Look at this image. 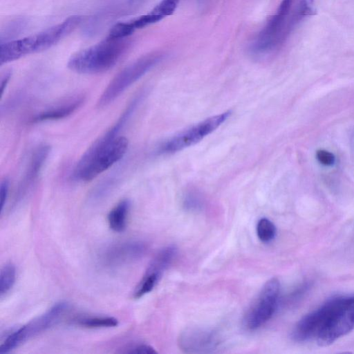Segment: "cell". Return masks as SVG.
Returning <instances> with one entry per match:
<instances>
[{
    "label": "cell",
    "mask_w": 354,
    "mask_h": 354,
    "mask_svg": "<svg viewBox=\"0 0 354 354\" xmlns=\"http://www.w3.org/2000/svg\"><path fill=\"white\" fill-rule=\"evenodd\" d=\"M82 20L79 15L71 16L53 26L28 36L32 53L46 50L56 44L78 27Z\"/></svg>",
    "instance_id": "9"
},
{
    "label": "cell",
    "mask_w": 354,
    "mask_h": 354,
    "mask_svg": "<svg viewBox=\"0 0 354 354\" xmlns=\"http://www.w3.org/2000/svg\"><path fill=\"white\" fill-rule=\"evenodd\" d=\"M321 324L315 337L321 346H326L354 328V295L336 297L319 307Z\"/></svg>",
    "instance_id": "4"
},
{
    "label": "cell",
    "mask_w": 354,
    "mask_h": 354,
    "mask_svg": "<svg viewBox=\"0 0 354 354\" xmlns=\"http://www.w3.org/2000/svg\"><path fill=\"white\" fill-rule=\"evenodd\" d=\"M126 39H105L73 54L68 67L82 74H95L111 68L121 58L129 46Z\"/></svg>",
    "instance_id": "3"
},
{
    "label": "cell",
    "mask_w": 354,
    "mask_h": 354,
    "mask_svg": "<svg viewBox=\"0 0 354 354\" xmlns=\"http://www.w3.org/2000/svg\"><path fill=\"white\" fill-rule=\"evenodd\" d=\"M10 183L7 178L1 180L0 185L1 212L3 211L9 192Z\"/></svg>",
    "instance_id": "25"
},
{
    "label": "cell",
    "mask_w": 354,
    "mask_h": 354,
    "mask_svg": "<svg viewBox=\"0 0 354 354\" xmlns=\"http://www.w3.org/2000/svg\"><path fill=\"white\" fill-rule=\"evenodd\" d=\"M147 246L141 241H128L113 244L103 251L101 261L109 268L120 267L141 258Z\"/></svg>",
    "instance_id": "10"
},
{
    "label": "cell",
    "mask_w": 354,
    "mask_h": 354,
    "mask_svg": "<svg viewBox=\"0 0 354 354\" xmlns=\"http://www.w3.org/2000/svg\"><path fill=\"white\" fill-rule=\"evenodd\" d=\"M230 115V112L227 111L200 122L166 141L160 147V151L171 153L195 145L215 131Z\"/></svg>",
    "instance_id": "7"
},
{
    "label": "cell",
    "mask_w": 354,
    "mask_h": 354,
    "mask_svg": "<svg viewBox=\"0 0 354 354\" xmlns=\"http://www.w3.org/2000/svg\"><path fill=\"white\" fill-rule=\"evenodd\" d=\"M279 293L280 283L278 279L272 278L267 281L244 315L243 326L253 330L267 322L277 309Z\"/></svg>",
    "instance_id": "6"
},
{
    "label": "cell",
    "mask_w": 354,
    "mask_h": 354,
    "mask_svg": "<svg viewBox=\"0 0 354 354\" xmlns=\"http://www.w3.org/2000/svg\"><path fill=\"white\" fill-rule=\"evenodd\" d=\"M145 0H129V3L131 5H138L144 2Z\"/></svg>",
    "instance_id": "27"
},
{
    "label": "cell",
    "mask_w": 354,
    "mask_h": 354,
    "mask_svg": "<svg viewBox=\"0 0 354 354\" xmlns=\"http://www.w3.org/2000/svg\"><path fill=\"white\" fill-rule=\"evenodd\" d=\"M120 129L115 124L88 149L74 167V180H92L122 159L128 149L129 141L125 137L118 136Z\"/></svg>",
    "instance_id": "1"
},
{
    "label": "cell",
    "mask_w": 354,
    "mask_h": 354,
    "mask_svg": "<svg viewBox=\"0 0 354 354\" xmlns=\"http://www.w3.org/2000/svg\"><path fill=\"white\" fill-rule=\"evenodd\" d=\"M130 207V201L124 199L109 212L107 221L109 227L113 231L122 232L126 229Z\"/></svg>",
    "instance_id": "15"
},
{
    "label": "cell",
    "mask_w": 354,
    "mask_h": 354,
    "mask_svg": "<svg viewBox=\"0 0 354 354\" xmlns=\"http://www.w3.org/2000/svg\"><path fill=\"white\" fill-rule=\"evenodd\" d=\"M180 0H162L151 11L162 17L171 15L175 10Z\"/></svg>",
    "instance_id": "20"
},
{
    "label": "cell",
    "mask_w": 354,
    "mask_h": 354,
    "mask_svg": "<svg viewBox=\"0 0 354 354\" xmlns=\"http://www.w3.org/2000/svg\"><path fill=\"white\" fill-rule=\"evenodd\" d=\"M84 100L82 97H76L66 104L57 106L56 107L43 111L35 115L32 122L35 123L55 120L64 118L72 114L82 104Z\"/></svg>",
    "instance_id": "14"
},
{
    "label": "cell",
    "mask_w": 354,
    "mask_h": 354,
    "mask_svg": "<svg viewBox=\"0 0 354 354\" xmlns=\"http://www.w3.org/2000/svg\"><path fill=\"white\" fill-rule=\"evenodd\" d=\"M176 254L177 248L175 245H170L163 248L151 259L145 274L160 280L163 272L176 258Z\"/></svg>",
    "instance_id": "13"
},
{
    "label": "cell",
    "mask_w": 354,
    "mask_h": 354,
    "mask_svg": "<svg viewBox=\"0 0 354 354\" xmlns=\"http://www.w3.org/2000/svg\"><path fill=\"white\" fill-rule=\"evenodd\" d=\"M221 343L217 331L204 327L184 329L178 337L180 349L186 353H209L216 351Z\"/></svg>",
    "instance_id": "8"
},
{
    "label": "cell",
    "mask_w": 354,
    "mask_h": 354,
    "mask_svg": "<svg viewBox=\"0 0 354 354\" xmlns=\"http://www.w3.org/2000/svg\"><path fill=\"white\" fill-rule=\"evenodd\" d=\"M184 207L189 211H196L201 208L202 201L199 196L195 194H187L183 201Z\"/></svg>",
    "instance_id": "22"
},
{
    "label": "cell",
    "mask_w": 354,
    "mask_h": 354,
    "mask_svg": "<svg viewBox=\"0 0 354 354\" xmlns=\"http://www.w3.org/2000/svg\"><path fill=\"white\" fill-rule=\"evenodd\" d=\"M11 77V72L10 71H6L5 74L1 77V95H3V91L5 90V88L6 87Z\"/></svg>",
    "instance_id": "26"
},
{
    "label": "cell",
    "mask_w": 354,
    "mask_h": 354,
    "mask_svg": "<svg viewBox=\"0 0 354 354\" xmlns=\"http://www.w3.org/2000/svg\"><path fill=\"white\" fill-rule=\"evenodd\" d=\"M77 324L88 328H111L118 325V320L110 316L88 317L78 319Z\"/></svg>",
    "instance_id": "16"
},
{
    "label": "cell",
    "mask_w": 354,
    "mask_h": 354,
    "mask_svg": "<svg viewBox=\"0 0 354 354\" xmlns=\"http://www.w3.org/2000/svg\"><path fill=\"white\" fill-rule=\"evenodd\" d=\"M163 17L158 15L151 12L148 15L140 16V17H138L131 21L134 28L136 30L158 22Z\"/></svg>",
    "instance_id": "21"
},
{
    "label": "cell",
    "mask_w": 354,
    "mask_h": 354,
    "mask_svg": "<svg viewBox=\"0 0 354 354\" xmlns=\"http://www.w3.org/2000/svg\"><path fill=\"white\" fill-rule=\"evenodd\" d=\"M162 59L160 53L144 55L127 65L109 82L101 95L97 106L104 107L113 102Z\"/></svg>",
    "instance_id": "5"
},
{
    "label": "cell",
    "mask_w": 354,
    "mask_h": 354,
    "mask_svg": "<svg viewBox=\"0 0 354 354\" xmlns=\"http://www.w3.org/2000/svg\"><path fill=\"white\" fill-rule=\"evenodd\" d=\"M69 304L60 301L53 305L45 313L18 328L24 342L56 325L68 310Z\"/></svg>",
    "instance_id": "11"
},
{
    "label": "cell",
    "mask_w": 354,
    "mask_h": 354,
    "mask_svg": "<svg viewBox=\"0 0 354 354\" xmlns=\"http://www.w3.org/2000/svg\"><path fill=\"white\" fill-rule=\"evenodd\" d=\"M315 14L313 0H299L290 13L277 10L251 44V52L261 55L274 49L287 39L304 18Z\"/></svg>",
    "instance_id": "2"
},
{
    "label": "cell",
    "mask_w": 354,
    "mask_h": 354,
    "mask_svg": "<svg viewBox=\"0 0 354 354\" xmlns=\"http://www.w3.org/2000/svg\"><path fill=\"white\" fill-rule=\"evenodd\" d=\"M277 232L274 223L266 218H261L257 224V234L262 242H270L275 237Z\"/></svg>",
    "instance_id": "18"
},
{
    "label": "cell",
    "mask_w": 354,
    "mask_h": 354,
    "mask_svg": "<svg viewBox=\"0 0 354 354\" xmlns=\"http://www.w3.org/2000/svg\"><path fill=\"white\" fill-rule=\"evenodd\" d=\"M135 30L131 21L118 22L111 28L108 37L113 39H126Z\"/></svg>",
    "instance_id": "19"
},
{
    "label": "cell",
    "mask_w": 354,
    "mask_h": 354,
    "mask_svg": "<svg viewBox=\"0 0 354 354\" xmlns=\"http://www.w3.org/2000/svg\"><path fill=\"white\" fill-rule=\"evenodd\" d=\"M17 271L15 266L8 263L1 269L0 272V296L3 297L13 287L16 281Z\"/></svg>",
    "instance_id": "17"
},
{
    "label": "cell",
    "mask_w": 354,
    "mask_h": 354,
    "mask_svg": "<svg viewBox=\"0 0 354 354\" xmlns=\"http://www.w3.org/2000/svg\"><path fill=\"white\" fill-rule=\"evenodd\" d=\"M318 161L326 166H330L334 164L335 158L334 155L326 150H318L316 153Z\"/></svg>",
    "instance_id": "23"
},
{
    "label": "cell",
    "mask_w": 354,
    "mask_h": 354,
    "mask_svg": "<svg viewBox=\"0 0 354 354\" xmlns=\"http://www.w3.org/2000/svg\"><path fill=\"white\" fill-rule=\"evenodd\" d=\"M50 152V147L47 145H41L34 152L28 167L25 174L24 179L20 185L17 194H16L15 201L21 200L30 189L32 183L38 176L44 164L47 159Z\"/></svg>",
    "instance_id": "12"
},
{
    "label": "cell",
    "mask_w": 354,
    "mask_h": 354,
    "mask_svg": "<svg viewBox=\"0 0 354 354\" xmlns=\"http://www.w3.org/2000/svg\"><path fill=\"white\" fill-rule=\"evenodd\" d=\"M124 353L131 354H155L157 353V351L149 345L139 344L129 348Z\"/></svg>",
    "instance_id": "24"
}]
</instances>
